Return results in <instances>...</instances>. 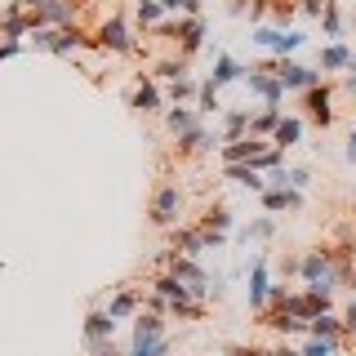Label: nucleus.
Listing matches in <instances>:
<instances>
[{"mask_svg": "<svg viewBox=\"0 0 356 356\" xmlns=\"http://www.w3.org/2000/svg\"><path fill=\"white\" fill-rule=\"evenodd\" d=\"M325 31L339 36V9H334V5H325Z\"/></svg>", "mask_w": 356, "mask_h": 356, "instance_id": "nucleus-39", "label": "nucleus"}, {"mask_svg": "<svg viewBox=\"0 0 356 356\" xmlns=\"http://www.w3.org/2000/svg\"><path fill=\"white\" fill-rule=\"evenodd\" d=\"M307 183H312V170H289V174H276V192H281V187H294V192H303Z\"/></svg>", "mask_w": 356, "mask_h": 356, "instance_id": "nucleus-20", "label": "nucleus"}, {"mask_svg": "<svg viewBox=\"0 0 356 356\" xmlns=\"http://www.w3.org/2000/svg\"><path fill=\"white\" fill-rule=\"evenodd\" d=\"M134 107H138V111H161V94H156V85H138Z\"/></svg>", "mask_w": 356, "mask_h": 356, "instance_id": "nucleus-21", "label": "nucleus"}, {"mask_svg": "<svg viewBox=\"0 0 356 356\" xmlns=\"http://www.w3.org/2000/svg\"><path fill=\"white\" fill-rule=\"evenodd\" d=\"M40 18L44 22H72L76 18V5H72V0H44V5H40Z\"/></svg>", "mask_w": 356, "mask_h": 356, "instance_id": "nucleus-12", "label": "nucleus"}, {"mask_svg": "<svg viewBox=\"0 0 356 356\" xmlns=\"http://www.w3.org/2000/svg\"><path fill=\"white\" fill-rule=\"evenodd\" d=\"M267 236H272V218H259L245 227V241H267Z\"/></svg>", "mask_w": 356, "mask_h": 356, "instance_id": "nucleus-28", "label": "nucleus"}, {"mask_svg": "<svg viewBox=\"0 0 356 356\" xmlns=\"http://www.w3.org/2000/svg\"><path fill=\"white\" fill-rule=\"evenodd\" d=\"M276 125H281V107H263L254 116V134H276Z\"/></svg>", "mask_w": 356, "mask_h": 356, "instance_id": "nucleus-19", "label": "nucleus"}, {"mask_svg": "<svg viewBox=\"0 0 356 356\" xmlns=\"http://www.w3.org/2000/svg\"><path fill=\"white\" fill-rule=\"evenodd\" d=\"M89 348V356H120L116 348H111V339H103V343H85Z\"/></svg>", "mask_w": 356, "mask_h": 356, "instance_id": "nucleus-37", "label": "nucleus"}, {"mask_svg": "<svg viewBox=\"0 0 356 356\" xmlns=\"http://www.w3.org/2000/svg\"><path fill=\"white\" fill-rule=\"evenodd\" d=\"M174 276H178V281H183L187 289H192L196 298H200V294H209V276L200 272L192 259H174Z\"/></svg>", "mask_w": 356, "mask_h": 356, "instance_id": "nucleus-4", "label": "nucleus"}, {"mask_svg": "<svg viewBox=\"0 0 356 356\" xmlns=\"http://www.w3.org/2000/svg\"><path fill=\"white\" fill-rule=\"evenodd\" d=\"M245 125H250V116H245V111H232V116H227V143H241Z\"/></svg>", "mask_w": 356, "mask_h": 356, "instance_id": "nucleus-27", "label": "nucleus"}, {"mask_svg": "<svg viewBox=\"0 0 356 356\" xmlns=\"http://www.w3.org/2000/svg\"><path fill=\"white\" fill-rule=\"evenodd\" d=\"M161 14H165V9H161V0H138V18H143V22H156Z\"/></svg>", "mask_w": 356, "mask_h": 356, "instance_id": "nucleus-31", "label": "nucleus"}, {"mask_svg": "<svg viewBox=\"0 0 356 356\" xmlns=\"http://www.w3.org/2000/svg\"><path fill=\"white\" fill-rule=\"evenodd\" d=\"M161 76H170V81H183V63H161Z\"/></svg>", "mask_w": 356, "mask_h": 356, "instance_id": "nucleus-40", "label": "nucleus"}, {"mask_svg": "<svg viewBox=\"0 0 356 356\" xmlns=\"http://www.w3.org/2000/svg\"><path fill=\"white\" fill-rule=\"evenodd\" d=\"M263 356H303V352H263Z\"/></svg>", "mask_w": 356, "mask_h": 356, "instance_id": "nucleus-44", "label": "nucleus"}, {"mask_svg": "<svg viewBox=\"0 0 356 356\" xmlns=\"http://www.w3.org/2000/svg\"><path fill=\"white\" fill-rule=\"evenodd\" d=\"M178 205H183V192H178V187H161V192H156V200H152V222H174L178 218Z\"/></svg>", "mask_w": 356, "mask_h": 356, "instance_id": "nucleus-2", "label": "nucleus"}, {"mask_svg": "<svg viewBox=\"0 0 356 356\" xmlns=\"http://www.w3.org/2000/svg\"><path fill=\"white\" fill-rule=\"evenodd\" d=\"M263 205L267 209H298V205H303V196H298L294 187H281V192L272 187V192H263Z\"/></svg>", "mask_w": 356, "mask_h": 356, "instance_id": "nucleus-11", "label": "nucleus"}, {"mask_svg": "<svg viewBox=\"0 0 356 356\" xmlns=\"http://www.w3.org/2000/svg\"><path fill=\"white\" fill-rule=\"evenodd\" d=\"M165 352V343L156 339V343H134V356H161Z\"/></svg>", "mask_w": 356, "mask_h": 356, "instance_id": "nucleus-36", "label": "nucleus"}, {"mask_svg": "<svg viewBox=\"0 0 356 356\" xmlns=\"http://www.w3.org/2000/svg\"><path fill=\"white\" fill-rule=\"evenodd\" d=\"M263 152L267 147L259 138H241V143H227V147H222V161H227V165H254Z\"/></svg>", "mask_w": 356, "mask_h": 356, "instance_id": "nucleus-3", "label": "nucleus"}, {"mask_svg": "<svg viewBox=\"0 0 356 356\" xmlns=\"http://www.w3.org/2000/svg\"><path fill=\"white\" fill-rule=\"evenodd\" d=\"M348 161H356V134L348 138Z\"/></svg>", "mask_w": 356, "mask_h": 356, "instance_id": "nucleus-43", "label": "nucleus"}, {"mask_svg": "<svg viewBox=\"0 0 356 356\" xmlns=\"http://www.w3.org/2000/svg\"><path fill=\"white\" fill-rule=\"evenodd\" d=\"M214 89H218L214 81H205V85H200V94H196V98H200V111H214V107H218V98H214Z\"/></svg>", "mask_w": 356, "mask_h": 356, "instance_id": "nucleus-30", "label": "nucleus"}, {"mask_svg": "<svg viewBox=\"0 0 356 356\" xmlns=\"http://www.w3.org/2000/svg\"><path fill=\"white\" fill-rule=\"evenodd\" d=\"M227 178L232 183H241V187H250V192H263V178L254 165H227Z\"/></svg>", "mask_w": 356, "mask_h": 356, "instance_id": "nucleus-13", "label": "nucleus"}, {"mask_svg": "<svg viewBox=\"0 0 356 356\" xmlns=\"http://www.w3.org/2000/svg\"><path fill=\"white\" fill-rule=\"evenodd\" d=\"M161 9H183V14H192V18H196L200 0H161Z\"/></svg>", "mask_w": 356, "mask_h": 356, "instance_id": "nucleus-34", "label": "nucleus"}, {"mask_svg": "<svg viewBox=\"0 0 356 356\" xmlns=\"http://www.w3.org/2000/svg\"><path fill=\"white\" fill-rule=\"evenodd\" d=\"M236 76H241L236 58H227V54H222V58L214 63V85H227V81H236Z\"/></svg>", "mask_w": 356, "mask_h": 356, "instance_id": "nucleus-24", "label": "nucleus"}, {"mask_svg": "<svg viewBox=\"0 0 356 356\" xmlns=\"http://www.w3.org/2000/svg\"><path fill=\"white\" fill-rule=\"evenodd\" d=\"M267 298H272V285H267V267L259 263V267L250 272V307H263Z\"/></svg>", "mask_w": 356, "mask_h": 356, "instance_id": "nucleus-10", "label": "nucleus"}, {"mask_svg": "<svg viewBox=\"0 0 356 356\" xmlns=\"http://www.w3.org/2000/svg\"><path fill=\"white\" fill-rule=\"evenodd\" d=\"M352 63V54L343 49V44H330L325 54H321V67H330V72H339V67H348Z\"/></svg>", "mask_w": 356, "mask_h": 356, "instance_id": "nucleus-23", "label": "nucleus"}, {"mask_svg": "<svg viewBox=\"0 0 356 356\" xmlns=\"http://www.w3.org/2000/svg\"><path fill=\"white\" fill-rule=\"evenodd\" d=\"M111 312H94V316L85 321V343H103V339H111Z\"/></svg>", "mask_w": 356, "mask_h": 356, "instance_id": "nucleus-9", "label": "nucleus"}, {"mask_svg": "<svg viewBox=\"0 0 356 356\" xmlns=\"http://www.w3.org/2000/svg\"><path fill=\"white\" fill-rule=\"evenodd\" d=\"M170 129H174V134L196 129V111H192V107H174V111H170Z\"/></svg>", "mask_w": 356, "mask_h": 356, "instance_id": "nucleus-22", "label": "nucleus"}, {"mask_svg": "<svg viewBox=\"0 0 356 356\" xmlns=\"http://www.w3.org/2000/svg\"><path fill=\"white\" fill-rule=\"evenodd\" d=\"M36 49H54V40H58V31H49V27H36Z\"/></svg>", "mask_w": 356, "mask_h": 356, "instance_id": "nucleus-35", "label": "nucleus"}, {"mask_svg": "<svg viewBox=\"0 0 356 356\" xmlns=\"http://www.w3.org/2000/svg\"><path fill=\"white\" fill-rule=\"evenodd\" d=\"M263 44V49H276V54H289L303 44V36H294V31H276V27H259V36H254Z\"/></svg>", "mask_w": 356, "mask_h": 356, "instance_id": "nucleus-5", "label": "nucleus"}, {"mask_svg": "<svg viewBox=\"0 0 356 356\" xmlns=\"http://www.w3.org/2000/svg\"><path fill=\"white\" fill-rule=\"evenodd\" d=\"M348 72H356V58H352V63H348Z\"/></svg>", "mask_w": 356, "mask_h": 356, "instance_id": "nucleus-46", "label": "nucleus"}, {"mask_svg": "<svg viewBox=\"0 0 356 356\" xmlns=\"http://www.w3.org/2000/svg\"><path fill=\"white\" fill-rule=\"evenodd\" d=\"M178 250H183V259H196L200 250H209V245H205V232H183V236H178Z\"/></svg>", "mask_w": 356, "mask_h": 356, "instance_id": "nucleus-18", "label": "nucleus"}, {"mask_svg": "<svg viewBox=\"0 0 356 356\" xmlns=\"http://www.w3.org/2000/svg\"><path fill=\"white\" fill-rule=\"evenodd\" d=\"M85 36H76V31H58V40H54V54H72V49H81Z\"/></svg>", "mask_w": 356, "mask_h": 356, "instance_id": "nucleus-26", "label": "nucleus"}, {"mask_svg": "<svg viewBox=\"0 0 356 356\" xmlns=\"http://www.w3.org/2000/svg\"><path fill=\"white\" fill-rule=\"evenodd\" d=\"M298 134H303V125H298V120H281V125H276V134H272V143H276V147H294Z\"/></svg>", "mask_w": 356, "mask_h": 356, "instance_id": "nucleus-17", "label": "nucleus"}, {"mask_svg": "<svg viewBox=\"0 0 356 356\" xmlns=\"http://www.w3.org/2000/svg\"><path fill=\"white\" fill-rule=\"evenodd\" d=\"M174 36H183V49L192 54V49H200V36H205V22H200V18H187L183 27L174 31Z\"/></svg>", "mask_w": 356, "mask_h": 356, "instance_id": "nucleus-14", "label": "nucleus"}, {"mask_svg": "<svg viewBox=\"0 0 356 356\" xmlns=\"http://www.w3.org/2000/svg\"><path fill=\"white\" fill-rule=\"evenodd\" d=\"M250 89H254V94H263V98H267V107H276V103H281V94H285V85L276 81V76L259 72V67L250 72Z\"/></svg>", "mask_w": 356, "mask_h": 356, "instance_id": "nucleus-6", "label": "nucleus"}, {"mask_svg": "<svg viewBox=\"0 0 356 356\" xmlns=\"http://www.w3.org/2000/svg\"><path fill=\"white\" fill-rule=\"evenodd\" d=\"M178 143H183L187 152H200V147H209V138H205V129H200V125H196V129H187V134H178Z\"/></svg>", "mask_w": 356, "mask_h": 356, "instance_id": "nucleus-25", "label": "nucleus"}, {"mask_svg": "<svg viewBox=\"0 0 356 356\" xmlns=\"http://www.w3.org/2000/svg\"><path fill=\"white\" fill-rule=\"evenodd\" d=\"M343 330H348V334H356V303H352L348 312H343Z\"/></svg>", "mask_w": 356, "mask_h": 356, "instance_id": "nucleus-41", "label": "nucleus"}, {"mask_svg": "<svg viewBox=\"0 0 356 356\" xmlns=\"http://www.w3.org/2000/svg\"><path fill=\"white\" fill-rule=\"evenodd\" d=\"M107 312H111V321H116V316H129V312H134V294H120Z\"/></svg>", "mask_w": 356, "mask_h": 356, "instance_id": "nucleus-33", "label": "nucleus"}, {"mask_svg": "<svg viewBox=\"0 0 356 356\" xmlns=\"http://www.w3.org/2000/svg\"><path fill=\"white\" fill-rule=\"evenodd\" d=\"M276 81H281L285 89H316L321 72H312V67H303V63H289V58H281V67H276Z\"/></svg>", "mask_w": 356, "mask_h": 356, "instance_id": "nucleus-1", "label": "nucleus"}, {"mask_svg": "<svg viewBox=\"0 0 356 356\" xmlns=\"http://www.w3.org/2000/svg\"><path fill=\"white\" fill-rule=\"evenodd\" d=\"M192 94H200V85H192V81H174V98H192Z\"/></svg>", "mask_w": 356, "mask_h": 356, "instance_id": "nucleus-38", "label": "nucleus"}, {"mask_svg": "<svg viewBox=\"0 0 356 356\" xmlns=\"http://www.w3.org/2000/svg\"><path fill=\"white\" fill-rule=\"evenodd\" d=\"M312 339H339V330H343V321H334L330 316V312H325V316H316V321H312Z\"/></svg>", "mask_w": 356, "mask_h": 356, "instance_id": "nucleus-16", "label": "nucleus"}, {"mask_svg": "<svg viewBox=\"0 0 356 356\" xmlns=\"http://www.w3.org/2000/svg\"><path fill=\"white\" fill-rule=\"evenodd\" d=\"M307 116L316 120V125H330V120H334V111H330V89H325V85L307 89Z\"/></svg>", "mask_w": 356, "mask_h": 356, "instance_id": "nucleus-8", "label": "nucleus"}, {"mask_svg": "<svg viewBox=\"0 0 356 356\" xmlns=\"http://www.w3.org/2000/svg\"><path fill=\"white\" fill-rule=\"evenodd\" d=\"M161 330H165L161 316H143L138 325H134V343H156V339H161Z\"/></svg>", "mask_w": 356, "mask_h": 356, "instance_id": "nucleus-15", "label": "nucleus"}, {"mask_svg": "<svg viewBox=\"0 0 356 356\" xmlns=\"http://www.w3.org/2000/svg\"><path fill=\"white\" fill-rule=\"evenodd\" d=\"M334 348H339L334 339H312L307 348H303V356H334Z\"/></svg>", "mask_w": 356, "mask_h": 356, "instance_id": "nucleus-29", "label": "nucleus"}, {"mask_svg": "<svg viewBox=\"0 0 356 356\" xmlns=\"http://www.w3.org/2000/svg\"><path fill=\"white\" fill-rule=\"evenodd\" d=\"M205 227H209V232H227V227H232V214H227V209H214Z\"/></svg>", "mask_w": 356, "mask_h": 356, "instance_id": "nucleus-32", "label": "nucleus"}, {"mask_svg": "<svg viewBox=\"0 0 356 356\" xmlns=\"http://www.w3.org/2000/svg\"><path fill=\"white\" fill-rule=\"evenodd\" d=\"M98 36H103V44H107V49H116V54H129L134 49V40H129V31H125V22H120V18H107Z\"/></svg>", "mask_w": 356, "mask_h": 356, "instance_id": "nucleus-7", "label": "nucleus"}, {"mask_svg": "<svg viewBox=\"0 0 356 356\" xmlns=\"http://www.w3.org/2000/svg\"><path fill=\"white\" fill-rule=\"evenodd\" d=\"M303 9H307V14H321V9H325V0H303Z\"/></svg>", "mask_w": 356, "mask_h": 356, "instance_id": "nucleus-42", "label": "nucleus"}, {"mask_svg": "<svg viewBox=\"0 0 356 356\" xmlns=\"http://www.w3.org/2000/svg\"><path fill=\"white\" fill-rule=\"evenodd\" d=\"M348 89H352V98H356V72H352V76H348Z\"/></svg>", "mask_w": 356, "mask_h": 356, "instance_id": "nucleus-45", "label": "nucleus"}]
</instances>
